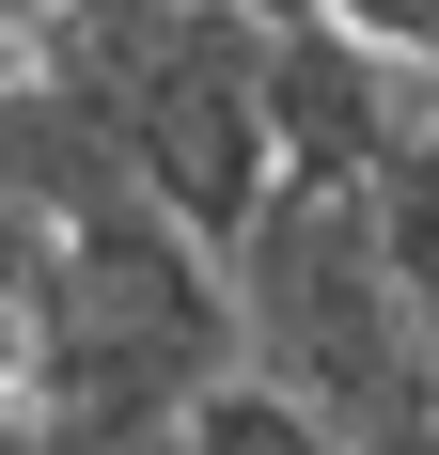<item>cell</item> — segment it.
Masks as SVG:
<instances>
[{
  "instance_id": "3957f363",
  "label": "cell",
  "mask_w": 439,
  "mask_h": 455,
  "mask_svg": "<svg viewBox=\"0 0 439 455\" xmlns=\"http://www.w3.org/2000/svg\"><path fill=\"white\" fill-rule=\"evenodd\" d=\"M251 63H267V16H251V0H204L173 63H141V79L110 94V157H126V188L173 204L204 251L283 188V141H267V79H251Z\"/></svg>"
},
{
  "instance_id": "6da1fadb",
  "label": "cell",
  "mask_w": 439,
  "mask_h": 455,
  "mask_svg": "<svg viewBox=\"0 0 439 455\" xmlns=\"http://www.w3.org/2000/svg\"><path fill=\"white\" fill-rule=\"evenodd\" d=\"M220 299H235V377L299 393L346 455H439V346L408 330L377 173H283L220 235Z\"/></svg>"
},
{
  "instance_id": "5b68a950",
  "label": "cell",
  "mask_w": 439,
  "mask_h": 455,
  "mask_svg": "<svg viewBox=\"0 0 439 455\" xmlns=\"http://www.w3.org/2000/svg\"><path fill=\"white\" fill-rule=\"evenodd\" d=\"M173 455H346V440H330L299 393H267V377H204L173 409Z\"/></svg>"
},
{
  "instance_id": "8992f818",
  "label": "cell",
  "mask_w": 439,
  "mask_h": 455,
  "mask_svg": "<svg viewBox=\"0 0 439 455\" xmlns=\"http://www.w3.org/2000/svg\"><path fill=\"white\" fill-rule=\"evenodd\" d=\"M251 16H314V0H251Z\"/></svg>"
},
{
  "instance_id": "7a4b0ae2",
  "label": "cell",
  "mask_w": 439,
  "mask_h": 455,
  "mask_svg": "<svg viewBox=\"0 0 439 455\" xmlns=\"http://www.w3.org/2000/svg\"><path fill=\"white\" fill-rule=\"evenodd\" d=\"M204 377H235L220 251L173 204L94 188L63 220V251H47V299H32V409H63V424H173Z\"/></svg>"
},
{
  "instance_id": "277c9868",
  "label": "cell",
  "mask_w": 439,
  "mask_h": 455,
  "mask_svg": "<svg viewBox=\"0 0 439 455\" xmlns=\"http://www.w3.org/2000/svg\"><path fill=\"white\" fill-rule=\"evenodd\" d=\"M267 141H283V173H393L408 126H424V79H393L361 32L330 16H267Z\"/></svg>"
}]
</instances>
